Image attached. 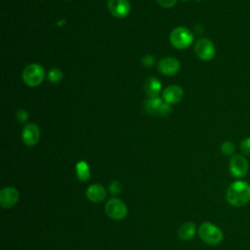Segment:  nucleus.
Instances as JSON below:
<instances>
[{
	"label": "nucleus",
	"mask_w": 250,
	"mask_h": 250,
	"mask_svg": "<svg viewBox=\"0 0 250 250\" xmlns=\"http://www.w3.org/2000/svg\"><path fill=\"white\" fill-rule=\"evenodd\" d=\"M227 201L235 207L246 205L250 201V185L244 181H235L229 185L226 194Z\"/></svg>",
	"instance_id": "1"
},
{
	"label": "nucleus",
	"mask_w": 250,
	"mask_h": 250,
	"mask_svg": "<svg viewBox=\"0 0 250 250\" xmlns=\"http://www.w3.org/2000/svg\"><path fill=\"white\" fill-rule=\"evenodd\" d=\"M198 235L203 242L209 245H217L222 242L224 233L216 225L205 222L198 228Z\"/></svg>",
	"instance_id": "2"
},
{
	"label": "nucleus",
	"mask_w": 250,
	"mask_h": 250,
	"mask_svg": "<svg viewBox=\"0 0 250 250\" xmlns=\"http://www.w3.org/2000/svg\"><path fill=\"white\" fill-rule=\"evenodd\" d=\"M169 39L173 47L179 50H185L192 44L193 34L187 27L179 26L171 31Z\"/></svg>",
	"instance_id": "3"
},
{
	"label": "nucleus",
	"mask_w": 250,
	"mask_h": 250,
	"mask_svg": "<svg viewBox=\"0 0 250 250\" xmlns=\"http://www.w3.org/2000/svg\"><path fill=\"white\" fill-rule=\"evenodd\" d=\"M45 78V69L39 63H30L22 71V80L29 87L40 85Z\"/></svg>",
	"instance_id": "4"
},
{
	"label": "nucleus",
	"mask_w": 250,
	"mask_h": 250,
	"mask_svg": "<svg viewBox=\"0 0 250 250\" xmlns=\"http://www.w3.org/2000/svg\"><path fill=\"white\" fill-rule=\"evenodd\" d=\"M144 107L146 111L151 115L168 116L172 111L171 105L167 104L163 99H160L158 97L147 98L145 101Z\"/></svg>",
	"instance_id": "5"
},
{
	"label": "nucleus",
	"mask_w": 250,
	"mask_h": 250,
	"mask_svg": "<svg viewBox=\"0 0 250 250\" xmlns=\"http://www.w3.org/2000/svg\"><path fill=\"white\" fill-rule=\"evenodd\" d=\"M104 210L106 215L115 221H120L124 219L127 215V206L123 200L117 197H112L108 199L105 203Z\"/></svg>",
	"instance_id": "6"
},
{
	"label": "nucleus",
	"mask_w": 250,
	"mask_h": 250,
	"mask_svg": "<svg viewBox=\"0 0 250 250\" xmlns=\"http://www.w3.org/2000/svg\"><path fill=\"white\" fill-rule=\"evenodd\" d=\"M249 164L247 159L241 154H234L230 157L229 160V173L233 178L240 179L244 177L248 172Z\"/></svg>",
	"instance_id": "7"
},
{
	"label": "nucleus",
	"mask_w": 250,
	"mask_h": 250,
	"mask_svg": "<svg viewBox=\"0 0 250 250\" xmlns=\"http://www.w3.org/2000/svg\"><path fill=\"white\" fill-rule=\"evenodd\" d=\"M194 52L200 60L208 62L214 58L216 49L213 42L210 39L200 38L195 43Z\"/></svg>",
	"instance_id": "8"
},
{
	"label": "nucleus",
	"mask_w": 250,
	"mask_h": 250,
	"mask_svg": "<svg viewBox=\"0 0 250 250\" xmlns=\"http://www.w3.org/2000/svg\"><path fill=\"white\" fill-rule=\"evenodd\" d=\"M107 10L114 18L124 19L131 12V5L128 0H108Z\"/></svg>",
	"instance_id": "9"
},
{
	"label": "nucleus",
	"mask_w": 250,
	"mask_h": 250,
	"mask_svg": "<svg viewBox=\"0 0 250 250\" xmlns=\"http://www.w3.org/2000/svg\"><path fill=\"white\" fill-rule=\"evenodd\" d=\"M21 139L27 146H35L40 139L39 127L34 123L26 124L21 131Z\"/></svg>",
	"instance_id": "10"
},
{
	"label": "nucleus",
	"mask_w": 250,
	"mask_h": 250,
	"mask_svg": "<svg viewBox=\"0 0 250 250\" xmlns=\"http://www.w3.org/2000/svg\"><path fill=\"white\" fill-rule=\"evenodd\" d=\"M19 191L13 187L3 188L0 191V205L3 208L9 209L15 206L19 201Z\"/></svg>",
	"instance_id": "11"
},
{
	"label": "nucleus",
	"mask_w": 250,
	"mask_h": 250,
	"mask_svg": "<svg viewBox=\"0 0 250 250\" xmlns=\"http://www.w3.org/2000/svg\"><path fill=\"white\" fill-rule=\"evenodd\" d=\"M158 70L164 75H175L181 67L180 62L173 57H166L159 61L158 62Z\"/></svg>",
	"instance_id": "12"
},
{
	"label": "nucleus",
	"mask_w": 250,
	"mask_h": 250,
	"mask_svg": "<svg viewBox=\"0 0 250 250\" xmlns=\"http://www.w3.org/2000/svg\"><path fill=\"white\" fill-rule=\"evenodd\" d=\"M184 97V91L180 86L170 85L166 87L162 93V99L169 104H177L182 101Z\"/></svg>",
	"instance_id": "13"
},
{
	"label": "nucleus",
	"mask_w": 250,
	"mask_h": 250,
	"mask_svg": "<svg viewBox=\"0 0 250 250\" xmlns=\"http://www.w3.org/2000/svg\"><path fill=\"white\" fill-rule=\"evenodd\" d=\"M86 196L90 201L100 203L106 197V190L104 186L100 184H93L90 185L86 189Z\"/></svg>",
	"instance_id": "14"
},
{
	"label": "nucleus",
	"mask_w": 250,
	"mask_h": 250,
	"mask_svg": "<svg viewBox=\"0 0 250 250\" xmlns=\"http://www.w3.org/2000/svg\"><path fill=\"white\" fill-rule=\"evenodd\" d=\"M144 87H145L146 94L148 96V98L158 97V95L160 94L161 89H162L161 82L156 77H148V78H146Z\"/></svg>",
	"instance_id": "15"
},
{
	"label": "nucleus",
	"mask_w": 250,
	"mask_h": 250,
	"mask_svg": "<svg viewBox=\"0 0 250 250\" xmlns=\"http://www.w3.org/2000/svg\"><path fill=\"white\" fill-rule=\"evenodd\" d=\"M196 231V227L191 222H187L183 224L178 229V235L182 240L191 239Z\"/></svg>",
	"instance_id": "16"
},
{
	"label": "nucleus",
	"mask_w": 250,
	"mask_h": 250,
	"mask_svg": "<svg viewBox=\"0 0 250 250\" xmlns=\"http://www.w3.org/2000/svg\"><path fill=\"white\" fill-rule=\"evenodd\" d=\"M75 170H76V175L77 178L81 182H87L90 177H91V170L88 165V163L84 160L78 161L75 165Z\"/></svg>",
	"instance_id": "17"
},
{
	"label": "nucleus",
	"mask_w": 250,
	"mask_h": 250,
	"mask_svg": "<svg viewBox=\"0 0 250 250\" xmlns=\"http://www.w3.org/2000/svg\"><path fill=\"white\" fill-rule=\"evenodd\" d=\"M62 79V72L59 68H52L48 72V80L51 83H59Z\"/></svg>",
	"instance_id": "18"
},
{
	"label": "nucleus",
	"mask_w": 250,
	"mask_h": 250,
	"mask_svg": "<svg viewBox=\"0 0 250 250\" xmlns=\"http://www.w3.org/2000/svg\"><path fill=\"white\" fill-rule=\"evenodd\" d=\"M235 150V146L230 141H226L221 145V151L225 155H232Z\"/></svg>",
	"instance_id": "19"
},
{
	"label": "nucleus",
	"mask_w": 250,
	"mask_h": 250,
	"mask_svg": "<svg viewBox=\"0 0 250 250\" xmlns=\"http://www.w3.org/2000/svg\"><path fill=\"white\" fill-rule=\"evenodd\" d=\"M108 190L109 192L112 194V195H116V194H119L122 190V185L119 181L117 180H113L109 186H108Z\"/></svg>",
	"instance_id": "20"
},
{
	"label": "nucleus",
	"mask_w": 250,
	"mask_h": 250,
	"mask_svg": "<svg viewBox=\"0 0 250 250\" xmlns=\"http://www.w3.org/2000/svg\"><path fill=\"white\" fill-rule=\"evenodd\" d=\"M240 150L245 155H250V137L245 138L240 143Z\"/></svg>",
	"instance_id": "21"
},
{
	"label": "nucleus",
	"mask_w": 250,
	"mask_h": 250,
	"mask_svg": "<svg viewBox=\"0 0 250 250\" xmlns=\"http://www.w3.org/2000/svg\"><path fill=\"white\" fill-rule=\"evenodd\" d=\"M142 63L145 67L150 68L154 64V58L151 55H146L142 58Z\"/></svg>",
	"instance_id": "22"
},
{
	"label": "nucleus",
	"mask_w": 250,
	"mask_h": 250,
	"mask_svg": "<svg viewBox=\"0 0 250 250\" xmlns=\"http://www.w3.org/2000/svg\"><path fill=\"white\" fill-rule=\"evenodd\" d=\"M16 117H17V119H18L20 122H21V123L26 122L27 119H28V112H27L26 110H24V109H20V110L17 111Z\"/></svg>",
	"instance_id": "23"
},
{
	"label": "nucleus",
	"mask_w": 250,
	"mask_h": 250,
	"mask_svg": "<svg viewBox=\"0 0 250 250\" xmlns=\"http://www.w3.org/2000/svg\"><path fill=\"white\" fill-rule=\"evenodd\" d=\"M157 3L164 8H171L173 6H175V4L177 3L178 0H156Z\"/></svg>",
	"instance_id": "24"
},
{
	"label": "nucleus",
	"mask_w": 250,
	"mask_h": 250,
	"mask_svg": "<svg viewBox=\"0 0 250 250\" xmlns=\"http://www.w3.org/2000/svg\"><path fill=\"white\" fill-rule=\"evenodd\" d=\"M196 1H201V0H196Z\"/></svg>",
	"instance_id": "25"
},
{
	"label": "nucleus",
	"mask_w": 250,
	"mask_h": 250,
	"mask_svg": "<svg viewBox=\"0 0 250 250\" xmlns=\"http://www.w3.org/2000/svg\"><path fill=\"white\" fill-rule=\"evenodd\" d=\"M183 1H187V0H183Z\"/></svg>",
	"instance_id": "26"
}]
</instances>
